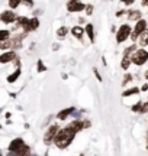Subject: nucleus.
Listing matches in <instances>:
<instances>
[{
  "label": "nucleus",
  "mask_w": 148,
  "mask_h": 156,
  "mask_svg": "<svg viewBox=\"0 0 148 156\" xmlns=\"http://www.w3.org/2000/svg\"><path fill=\"white\" fill-rule=\"evenodd\" d=\"M147 149H148V133H147Z\"/></svg>",
  "instance_id": "e433bc0d"
},
{
  "label": "nucleus",
  "mask_w": 148,
  "mask_h": 156,
  "mask_svg": "<svg viewBox=\"0 0 148 156\" xmlns=\"http://www.w3.org/2000/svg\"><path fill=\"white\" fill-rule=\"evenodd\" d=\"M19 75H20V68H17L16 71L13 74H10L9 77H7V83H15L17 78H19Z\"/></svg>",
  "instance_id": "6ab92c4d"
},
{
  "label": "nucleus",
  "mask_w": 148,
  "mask_h": 156,
  "mask_svg": "<svg viewBox=\"0 0 148 156\" xmlns=\"http://www.w3.org/2000/svg\"><path fill=\"white\" fill-rule=\"evenodd\" d=\"M83 32H84V30L80 28V26H74V28L71 29V34H73V36H76V38H79V39H81Z\"/></svg>",
  "instance_id": "a211bd4d"
},
{
  "label": "nucleus",
  "mask_w": 148,
  "mask_h": 156,
  "mask_svg": "<svg viewBox=\"0 0 148 156\" xmlns=\"http://www.w3.org/2000/svg\"><path fill=\"white\" fill-rule=\"evenodd\" d=\"M67 7H68L70 12H81L83 9H84V5L81 3V2H73V0H70L68 5H67Z\"/></svg>",
  "instance_id": "9d476101"
},
{
  "label": "nucleus",
  "mask_w": 148,
  "mask_h": 156,
  "mask_svg": "<svg viewBox=\"0 0 148 156\" xmlns=\"http://www.w3.org/2000/svg\"><path fill=\"white\" fill-rule=\"evenodd\" d=\"M86 34L89 35V38H90V41L91 42H93V41H94V32H93V25H91V23H87V25H86Z\"/></svg>",
  "instance_id": "2eb2a0df"
},
{
  "label": "nucleus",
  "mask_w": 148,
  "mask_h": 156,
  "mask_svg": "<svg viewBox=\"0 0 148 156\" xmlns=\"http://www.w3.org/2000/svg\"><path fill=\"white\" fill-rule=\"evenodd\" d=\"M124 13H125V12H124V10H120V12H118V13H116V16H122Z\"/></svg>",
  "instance_id": "473e14b6"
},
{
  "label": "nucleus",
  "mask_w": 148,
  "mask_h": 156,
  "mask_svg": "<svg viewBox=\"0 0 148 156\" xmlns=\"http://www.w3.org/2000/svg\"><path fill=\"white\" fill-rule=\"evenodd\" d=\"M38 26H39V20H38L36 17H34V19H28V20L22 25V28H23L25 32H32V30H35V29H38Z\"/></svg>",
  "instance_id": "39448f33"
},
{
  "label": "nucleus",
  "mask_w": 148,
  "mask_h": 156,
  "mask_svg": "<svg viewBox=\"0 0 148 156\" xmlns=\"http://www.w3.org/2000/svg\"><path fill=\"white\" fill-rule=\"evenodd\" d=\"M73 2H79V0H73Z\"/></svg>",
  "instance_id": "4c0bfd02"
},
{
  "label": "nucleus",
  "mask_w": 148,
  "mask_h": 156,
  "mask_svg": "<svg viewBox=\"0 0 148 156\" xmlns=\"http://www.w3.org/2000/svg\"><path fill=\"white\" fill-rule=\"evenodd\" d=\"M22 3H25V5H28V6L34 5V2H32V0H22Z\"/></svg>",
  "instance_id": "c85d7f7f"
},
{
  "label": "nucleus",
  "mask_w": 148,
  "mask_h": 156,
  "mask_svg": "<svg viewBox=\"0 0 148 156\" xmlns=\"http://www.w3.org/2000/svg\"><path fill=\"white\" fill-rule=\"evenodd\" d=\"M131 26L129 25H122L119 28V30L116 32V42L118 44H122V42H125L126 39L129 38V35H131Z\"/></svg>",
  "instance_id": "7ed1b4c3"
},
{
  "label": "nucleus",
  "mask_w": 148,
  "mask_h": 156,
  "mask_svg": "<svg viewBox=\"0 0 148 156\" xmlns=\"http://www.w3.org/2000/svg\"><path fill=\"white\" fill-rule=\"evenodd\" d=\"M0 20L3 23H6V25H10V23H13L16 20V15L12 10H5L0 15Z\"/></svg>",
  "instance_id": "423d86ee"
},
{
  "label": "nucleus",
  "mask_w": 148,
  "mask_h": 156,
  "mask_svg": "<svg viewBox=\"0 0 148 156\" xmlns=\"http://www.w3.org/2000/svg\"><path fill=\"white\" fill-rule=\"evenodd\" d=\"M142 6H148V0H142Z\"/></svg>",
  "instance_id": "72a5a7b5"
},
{
  "label": "nucleus",
  "mask_w": 148,
  "mask_h": 156,
  "mask_svg": "<svg viewBox=\"0 0 148 156\" xmlns=\"http://www.w3.org/2000/svg\"><path fill=\"white\" fill-rule=\"evenodd\" d=\"M138 19H141V12L139 10H129L128 12V20H132L135 22Z\"/></svg>",
  "instance_id": "ddd939ff"
},
{
  "label": "nucleus",
  "mask_w": 148,
  "mask_h": 156,
  "mask_svg": "<svg viewBox=\"0 0 148 156\" xmlns=\"http://www.w3.org/2000/svg\"><path fill=\"white\" fill-rule=\"evenodd\" d=\"M131 65V55H124V59L120 62V67L124 68V69H128Z\"/></svg>",
  "instance_id": "dca6fc26"
},
{
  "label": "nucleus",
  "mask_w": 148,
  "mask_h": 156,
  "mask_svg": "<svg viewBox=\"0 0 148 156\" xmlns=\"http://www.w3.org/2000/svg\"><path fill=\"white\" fill-rule=\"evenodd\" d=\"M68 127L73 130L74 133H79L80 130H83V129H84V123L80 122V120H74V122H71L68 124Z\"/></svg>",
  "instance_id": "9b49d317"
},
{
  "label": "nucleus",
  "mask_w": 148,
  "mask_h": 156,
  "mask_svg": "<svg viewBox=\"0 0 148 156\" xmlns=\"http://www.w3.org/2000/svg\"><path fill=\"white\" fill-rule=\"evenodd\" d=\"M148 90V84H144L142 87H141V91H147Z\"/></svg>",
  "instance_id": "2f4dec72"
},
{
  "label": "nucleus",
  "mask_w": 148,
  "mask_h": 156,
  "mask_svg": "<svg viewBox=\"0 0 148 156\" xmlns=\"http://www.w3.org/2000/svg\"><path fill=\"white\" fill-rule=\"evenodd\" d=\"M131 80H132V75H131V74H126L125 77H124V81H122V85H126V84L129 83Z\"/></svg>",
  "instance_id": "a878e982"
},
{
  "label": "nucleus",
  "mask_w": 148,
  "mask_h": 156,
  "mask_svg": "<svg viewBox=\"0 0 148 156\" xmlns=\"http://www.w3.org/2000/svg\"><path fill=\"white\" fill-rule=\"evenodd\" d=\"M74 136H76V133L68 126L65 129H61V130L58 129L57 134L54 137V143L58 149H65V147H68V145H71V142L74 140Z\"/></svg>",
  "instance_id": "f257e3e1"
},
{
  "label": "nucleus",
  "mask_w": 148,
  "mask_h": 156,
  "mask_svg": "<svg viewBox=\"0 0 148 156\" xmlns=\"http://www.w3.org/2000/svg\"><path fill=\"white\" fill-rule=\"evenodd\" d=\"M145 29H147V22H145L144 19H138L137 25H135V28H134V30H131L132 34L129 35V36H131V39H132V41H137L138 36L142 34Z\"/></svg>",
  "instance_id": "20e7f679"
},
{
  "label": "nucleus",
  "mask_w": 148,
  "mask_h": 156,
  "mask_svg": "<svg viewBox=\"0 0 148 156\" xmlns=\"http://www.w3.org/2000/svg\"><path fill=\"white\" fill-rule=\"evenodd\" d=\"M9 36H10V32H9V30H0V42L9 39Z\"/></svg>",
  "instance_id": "412c9836"
},
{
  "label": "nucleus",
  "mask_w": 148,
  "mask_h": 156,
  "mask_svg": "<svg viewBox=\"0 0 148 156\" xmlns=\"http://www.w3.org/2000/svg\"><path fill=\"white\" fill-rule=\"evenodd\" d=\"M90 126V122H84V127H89Z\"/></svg>",
  "instance_id": "f704fd0d"
},
{
  "label": "nucleus",
  "mask_w": 148,
  "mask_h": 156,
  "mask_svg": "<svg viewBox=\"0 0 148 156\" xmlns=\"http://www.w3.org/2000/svg\"><path fill=\"white\" fill-rule=\"evenodd\" d=\"M23 145H25V143H23L22 139H15L13 142H10V145H9V153H12V155H16V152L19 151Z\"/></svg>",
  "instance_id": "6e6552de"
},
{
  "label": "nucleus",
  "mask_w": 148,
  "mask_h": 156,
  "mask_svg": "<svg viewBox=\"0 0 148 156\" xmlns=\"http://www.w3.org/2000/svg\"><path fill=\"white\" fill-rule=\"evenodd\" d=\"M145 78H147V80H148V69H147V71H145Z\"/></svg>",
  "instance_id": "c9c22d12"
},
{
  "label": "nucleus",
  "mask_w": 148,
  "mask_h": 156,
  "mask_svg": "<svg viewBox=\"0 0 148 156\" xmlns=\"http://www.w3.org/2000/svg\"><path fill=\"white\" fill-rule=\"evenodd\" d=\"M138 38H139V45H141V46H147L148 45V30L147 29H145Z\"/></svg>",
  "instance_id": "4468645a"
},
{
  "label": "nucleus",
  "mask_w": 148,
  "mask_h": 156,
  "mask_svg": "<svg viewBox=\"0 0 148 156\" xmlns=\"http://www.w3.org/2000/svg\"><path fill=\"white\" fill-rule=\"evenodd\" d=\"M135 0H122V3H125V5H132Z\"/></svg>",
  "instance_id": "c756f323"
},
{
  "label": "nucleus",
  "mask_w": 148,
  "mask_h": 156,
  "mask_svg": "<svg viewBox=\"0 0 148 156\" xmlns=\"http://www.w3.org/2000/svg\"><path fill=\"white\" fill-rule=\"evenodd\" d=\"M148 61V52L145 49H135L131 55V62L135 65H144Z\"/></svg>",
  "instance_id": "f03ea898"
},
{
  "label": "nucleus",
  "mask_w": 148,
  "mask_h": 156,
  "mask_svg": "<svg viewBox=\"0 0 148 156\" xmlns=\"http://www.w3.org/2000/svg\"><path fill=\"white\" fill-rule=\"evenodd\" d=\"M139 91H141L139 88H137V87H132V88H129V90H126V91H124V93H122V97H129V95L138 94Z\"/></svg>",
  "instance_id": "f3484780"
},
{
  "label": "nucleus",
  "mask_w": 148,
  "mask_h": 156,
  "mask_svg": "<svg viewBox=\"0 0 148 156\" xmlns=\"http://www.w3.org/2000/svg\"><path fill=\"white\" fill-rule=\"evenodd\" d=\"M20 2H22V0H9V6H10V9H16L17 6L20 5Z\"/></svg>",
  "instance_id": "4be33fe9"
},
{
  "label": "nucleus",
  "mask_w": 148,
  "mask_h": 156,
  "mask_svg": "<svg viewBox=\"0 0 148 156\" xmlns=\"http://www.w3.org/2000/svg\"><path fill=\"white\" fill-rule=\"evenodd\" d=\"M135 49H137V46H135V45H131L129 48H126V49H125L124 55H131V54H132V52H134Z\"/></svg>",
  "instance_id": "b1692460"
},
{
  "label": "nucleus",
  "mask_w": 148,
  "mask_h": 156,
  "mask_svg": "<svg viewBox=\"0 0 148 156\" xmlns=\"http://www.w3.org/2000/svg\"><path fill=\"white\" fill-rule=\"evenodd\" d=\"M74 112H76V108H74V107H70V108H64V110H61V112L57 114V119H58V120H65V119H67L70 114H73Z\"/></svg>",
  "instance_id": "f8f14e48"
},
{
  "label": "nucleus",
  "mask_w": 148,
  "mask_h": 156,
  "mask_svg": "<svg viewBox=\"0 0 148 156\" xmlns=\"http://www.w3.org/2000/svg\"><path fill=\"white\" fill-rule=\"evenodd\" d=\"M145 113H148V101L147 103H142L141 108H139V114H145Z\"/></svg>",
  "instance_id": "5701e85b"
},
{
  "label": "nucleus",
  "mask_w": 148,
  "mask_h": 156,
  "mask_svg": "<svg viewBox=\"0 0 148 156\" xmlns=\"http://www.w3.org/2000/svg\"><path fill=\"white\" fill-rule=\"evenodd\" d=\"M58 132V124H52L51 127L46 130V133H45V137H44V140H45V143L46 145H50L52 140H54V137H55V134H57Z\"/></svg>",
  "instance_id": "0eeeda50"
},
{
  "label": "nucleus",
  "mask_w": 148,
  "mask_h": 156,
  "mask_svg": "<svg viewBox=\"0 0 148 156\" xmlns=\"http://www.w3.org/2000/svg\"><path fill=\"white\" fill-rule=\"evenodd\" d=\"M67 34H68V28H65V26H61V28L57 30V36H58V38H64Z\"/></svg>",
  "instance_id": "aec40b11"
},
{
  "label": "nucleus",
  "mask_w": 148,
  "mask_h": 156,
  "mask_svg": "<svg viewBox=\"0 0 148 156\" xmlns=\"http://www.w3.org/2000/svg\"><path fill=\"white\" fill-rule=\"evenodd\" d=\"M45 69H46V67H44V62L38 61V71H39V73H44Z\"/></svg>",
  "instance_id": "bb28decb"
},
{
  "label": "nucleus",
  "mask_w": 148,
  "mask_h": 156,
  "mask_svg": "<svg viewBox=\"0 0 148 156\" xmlns=\"http://www.w3.org/2000/svg\"><path fill=\"white\" fill-rule=\"evenodd\" d=\"M13 59H16L15 51H7V52H5V54L0 55V64H7V62L13 61Z\"/></svg>",
  "instance_id": "1a4fd4ad"
},
{
  "label": "nucleus",
  "mask_w": 148,
  "mask_h": 156,
  "mask_svg": "<svg viewBox=\"0 0 148 156\" xmlns=\"http://www.w3.org/2000/svg\"><path fill=\"white\" fill-rule=\"evenodd\" d=\"M84 9H86V13H87V15H91V13H93V6L91 5L84 6Z\"/></svg>",
  "instance_id": "cd10ccee"
},
{
  "label": "nucleus",
  "mask_w": 148,
  "mask_h": 156,
  "mask_svg": "<svg viewBox=\"0 0 148 156\" xmlns=\"http://www.w3.org/2000/svg\"><path fill=\"white\" fill-rule=\"evenodd\" d=\"M141 104H142V101H138L137 104H134V106H132V112H134V113H139Z\"/></svg>",
  "instance_id": "393cba45"
},
{
  "label": "nucleus",
  "mask_w": 148,
  "mask_h": 156,
  "mask_svg": "<svg viewBox=\"0 0 148 156\" xmlns=\"http://www.w3.org/2000/svg\"><path fill=\"white\" fill-rule=\"evenodd\" d=\"M94 74H96V77H97V80H99V81H102V77H100V74L97 73V69H94Z\"/></svg>",
  "instance_id": "7c9ffc66"
}]
</instances>
